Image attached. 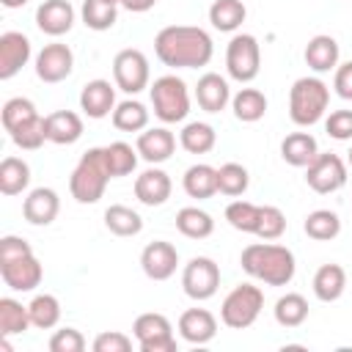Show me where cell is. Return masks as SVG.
I'll return each instance as SVG.
<instances>
[{
	"label": "cell",
	"instance_id": "6da1fadb",
	"mask_svg": "<svg viewBox=\"0 0 352 352\" xmlns=\"http://www.w3.org/2000/svg\"><path fill=\"white\" fill-rule=\"evenodd\" d=\"M157 58L170 69H201L214 55V41L204 28L168 25L154 36Z\"/></svg>",
	"mask_w": 352,
	"mask_h": 352
},
{
	"label": "cell",
	"instance_id": "7a4b0ae2",
	"mask_svg": "<svg viewBox=\"0 0 352 352\" xmlns=\"http://www.w3.org/2000/svg\"><path fill=\"white\" fill-rule=\"evenodd\" d=\"M239 264L250 278H256V280H261L267 286L292 283L294 270H297L294 253L286 245H275V242H253V245H248L242 250V256H239Z\"/></svg>",
	"mask_w": 352,
	"mask_h": 352
},
{
	"label": "cell",
	"instance_id": "3957f363",
	"mask_svg": "<svg viewBox=\"0 0 352 352\" xmlns=\"http://www.w3.org/2000/svg\"><path fill=\"white\" fill-rule=\"evenodd\" d=\"M110 179L113 176L104 160V146H96V148H88L74 165L69 176V192L77 204H96L104 195V187Z\"/></svg>",
	"mask_w": 352,
	"mask_h": 352
},
{
	"label": "cell",
	"instance_id": "277c9868",
	"mask_svg": "<svg viewBox=\"0 0 352 352\" xmlns=\"http://www.w3.org/2000/svg\"><path fill=\"white\" fill-rule=\"evenodd\" d=\"M330 104V88L319 77H300L289 91V116L297 126H314L324 118Z\"/></svg>",
	"mask_w": 352,
	"mask_h": 352
},
{
	"label": "cell",
	"instance_id": "5b68a950",
	"mask_svg": "<svg viewBox=\"0 0 352 352\" xmlns=\"http://www.w3.org/2000/svg\"><path fill=\"white\" fill-rule=\"evenodd\" d=\"M151 94V107H154V116L162 121V124H179L187 118L190 113V91H187V82L176 74H162L151 82L148 88Z\"/></svg>",
	"mask_w": 352,
	"mask_h": 352
},
{
	"label": "cell",
	"instance_id": "8992f818",
	"mask_svg": "<svg viewBox=\"0 0 352 352\" xmlns=\"http://www.w3.org/2000/svg\"><path fill=\"white\" fill-rule=\"evenodd\" d=\"M261 308H264V292L253 283H239L226 294L220 305V322L231 330H245L258 319Z\"/></svg>",
	"mask_w": 352,
	"mask_h": 352
},
{
	"label": "cell",
	"instance_id": "52a82bcc",
	"mask_svg": "<svg viewBox=\"0 0 352 352\" xmlns=\"http://www.w3.org/2000/svg\"><path fill=\"white\" fill-rule=\"evenodd\" d=\"M226 69L236 82H250L261 72V47L250 33H236L226 47Z\"/></svg>",
	"mask_w": 352,
	"mask_h": 352
},
{
	"label": "cell",
	"instance_id": "ba28073f",
	"mask_svg": "<svg viewBox=\"0 0 352 352\" xmlns=\"http://www.w3.org/2000/svg\"><path fill=\"white\" fill-rule=\"evenodd\" d=\"M182 289L190 300H209L220 289V267L209 256H192L182 270Z\"/></svg>",
	"mask_w": 352,
	"mask_h": 352
},
{
	"label": "cell",
	"instance_id": "9c48e42d",
	"mask_svg": "<svg viewBox=\"0 0 352 352\" xmlns=\"http://www.w3.org/2000/svg\"><path fill=\"white\" fill-rule=\"evenodd\" d=\"M132 336L140 344V352H176V336L165 314L146 311L135 319Z\"/></svg>",
	"mask_w": 352,
	"mask_h": 352
},
{
	"label": "cell",
	"instance_id": "30bf717a",
	"mask_svg": "<svg viewBox=\"0 0 352 352\" xmlns=\"http://www.w3.org/2000/svg\"><path fill=\"white\" fill-rule=\"evenodd\" d=\"M148 58L135 50V47H126L121 52H116L113 58V80H116V88H121L124 94L135 96L140 94L143 88H148Z\"/></svg>",
	"mask_w": 352,
	"mask_h": 352
},
{
	"label": "cell",
	"instance_id": "8fae6325",
	"mask_svg": "<svg viewBox=\"0 0 352 352\" xmlns=\"http://www.w3.org/2000/svg\"><path fill=\"white\" fill-rule=\"evenodd\" d=\"M346 179H349L346 176V162L338 154H330V151H319L316 160L305 168V182L319 195L338 192L346 184Z\"/></svg>",
	"mask_w": 352,
	"mask_h": 352
},
{
	"label": "cell",
	"instance_id": "7c38bea8",
	"mask_svg": "<svg viewBox=\"0 0 352 352\" xmlns=\"http://www.w3.org/2000/svg\"><path fill=\"white\" fill-rule=\"evenodd\" d=\"M0 278L11 292H33L44 278V267L33 253H25L0 261Z\"/></svg>",
	"mask_w": 352,
	"mask_h": 352
},
{
	"label": "cell",
	"instance_id": "4fadbf2b",
	"mask_svg": "<svg viewBox=\"0 0 352 352\" xmlns=\"http://www.w3.org/2000/svg\"><path fill=\"white\" fill-rule=\"evenodd\" d=\"M74 69V52L69 50V44L52 41L44 44L41 52L36 55V77L44 82H60L72 74Z\"/></svg>",
	"mask_w": 352,
	"mask_h": 352
},
{
	"label": "cell",
	"instance_id": "5bb4252c",
	"mask_svg": "<svg viewBox=\"0 0 352 352\" xmlns=\"http://www.w3.org/2000/svg\"><path fill=\"white\" fill-rule=\"evenodd\" d=\"M176 267H179V250L165 239L148 242L140 253V270L151 280H168L176 272Z\"/></svg>",
	"mask_w": 352,
	"mask_h": 352
},
{
	"label": "cell",
	"instance_id": "9a60e30c",
	"mask_svg": "<svg viewBox=\"0 0 352 352\" xmlns=\"http://www.w3.org/2000/svg\"><path fill=\"white\" fill-rule=\"evenodd\" d=\"M30 55V38L19 30H6L0 36V80H11L14 74H19L22 66H28Z\"/></svg>",
	"mask_w": 352,
	"mask_h": 352
},
{
	"label": "cell",
	"instance_id": "2e32d148",
	"mask_svg": "<svg viewBox=\"0 0 352 352\" xmlns=\"http://www.w3.org/2000/svg\"><path fill=\"white\" fill-rule=\"evenodd\" d=\"M170 190H173L170 176H168L162 168H157V165L146 168V170L135 179V198H138L143 206H162V204L170 198Z\"/></svg>",
	"mask_w": 352,
	"mask_h": 352
},
{
	"label": "cell",
	"instance_id": "e0dca14e",
	"mask_svg": "<svg viewBox=\"0 0 352 352\" xmlns=\"http://www.w3.org/2000/svg\"><path fill=\"white\" fill-rule=\"evenodd\" d=\"M60 212V198L52 187H36L22 201V217L30 226H50Z\"/></svg>",
	"mask_w": 352,
	"mask_h": 352
},
{
	"label": "cell",
	"instance_id": "ac0fdd59",
	"mask_svg": "<svg viewBox=\"0 0 352 352\" xmlns=\"http://www.w3.org/2000/svg\"><path fill=\"white\" fill-rule=\"evenodd\" d=\"M36 25L41 33L58 38L72 30L74 25V6L69 0H44L36 8Z\"/></svg>",
	"mask_w": 352,
	"mask_h": 352
},
{
	"label": "cell",
	"instance_id": "d6986e66",
	"mask_svg": "<svg viewBox=\"0 0 352 352\" xmlns=\"http://www.w3.org/2000/svg\"><path fill=\"white\" fill-rule=\"evenodd\" d=\"M80 110L88 118H107L116 110V88L110 80H91L80 91Z\"/></svg>",
	"mask_w": 352,
	"mask_h": 352
},
{
	"label": "cell",
	"instance_id": "ffe728a7",
	"mask_svg": "<svg viewBox=\"0 0 352 352\" xmlns=\"http://www.w3.org/2000/svg\"><path fill=\"white\" fill-rule=\"evenodd\" d=\"M138 154L148 162V165H160L165 160L173 157L176 151V135L165 126H154V129H143L138 135V143H135Z\"/></svg>",
	"mask_w": 352,
	"mask_h": 352
},
{
	"label": "cell",
	"instance_id": "44dd1931",
	"mask_svg": "<svg viewBox=\"0 0 352 352\" xmlns=\"http://www.w3.org/2000/svg\"><path fill=\"white\" fill-rule=\"evenodd\" d=\"M179 336L187 344H209L217 336V319L206 308H187L179 316Z\"/></svg>",
	"mask_w": 352,
	"mask_h": 352
},
{
	"label": "cell",
	"instance_id": "7402d4cb",
	"mask_svg": "<svg viewBox=\"0 0 352 352\" xmlns=\"http://www.w3.org/2000/svg\"><path fill=\"white\" fill-rule=\"evenodd\" d=\"M308 69H314L316 74H324V72H336L338 66V58H341V50H338V41L327 33H319L314 36L308 44H305V52H302Z\"/></svg>",
	"mask_w": 352,
	"mask_h": 352
},
{
	"label": "cell",
	"instance_id": "603a6c76",
	"mask_svg": "<svg viewBox=\"0 0 352 352\" xmlns=\"http://www.w3.org/2000/svg\"><path fill=\"white\" fill-rule=\"evenodd\" d=\"M44 126H47V140L58 146H72L82 138V118L74 110H55L44 116Z\"/></svg>",
	"mask_w": 352,
	"mask_h": 352
},
{
	"label": "cell",
	"instance_id": "cb8c5ba5",
	"mask_svg": "<svg viewBox=\"0 0 352 352\" xmlns=\"http://www.w3.org/2000/svg\"><path fill=\"white\" fill-rule=\"evenodd\" d=\"M195 99L201 104V110L206 113H220L226 110V104L231 102V88L226 82V77L214 74V72H206L198 85H195Z\"/></svg>",
	"mask_w": 352,
	"mask_h": 352
},
{
	"label": "cell",
	"instance_id": "d4e9b609",
	"mask_svg": "<svg viewBox=\"0 0 352 352\" xmlns=\"http://www.w3.org/2000/svg\"><path fill=\"white\" fill-rule=\"evenodd\" d=\"M319 154V143L311 132H292L280 143V157L292 168H308Z\"/></svg>",
	"mask_w": 352,
	"mask_h": 352
},
{
	"label": "cell",
	"instance_id": "484cf974",
	"mask_svg": "<svg viewBox=\"0 0 352 352\" xmlns=\"http://www.w3.org/2000/svg\"><path fill=\"white\" fill-rule=\"evenodd\" d=\"M182 187H184V192L190 198H198V201L212 198L217 192V168H212L206 162L190 165L184 170V176H182Z\"/></svg>",
	"mask_w": 352,
	"mask_h": 352
},
{
	"label": "cell",
	"instance_id": "4316f807",
	"mask_svg": "<svg viewBox=\"0 0 352 352\" xmlns=\"http://www.w3.org/2000/svg\"><path fill=\"white\" fill-rule=\"evenodd\" d=\"M346 289V272L341 264H322L314 272V294L322 302H336Z\"/></svg>",
	"mask_w": 352,
	"mask_h": 352
},
{
	"label": "cell",
	"instance_id": "83f0119b",
	"mask_svg": "<svg viewBox=\"0 0 352 352\" xmlns=\"http://www.w3.org/2000/svg\"><path fill=\"white\" fill-rule=\"evenodd\" d=\"M245 16H248V8H245L242 0H214V3L209 6V22H212V28L220 30V33H234V30H239L242 22H245Z\"/></svg>",
	"mask_w": 352,
	"mask_h": 352
},
{
	"label": "cell",
	"instance_id": "f1b7e54d",
	"mask_svg": "<svg viewBox=\"0 0 352 352\" xmlns=\"http://www.w3.org/2000/svg\"><path fill=\"white\" fill-rule=\"evenodd\" d=\"M231 110L239 121L245 124H256L264 118L267 113V96L258 91V88H239L234 96H231Z\"/></svg>",
	"mask_w": 352,
	"mask_h": 352
},
{
	"label": "cell",
	"instance_id": "f546056e",
	"mask_svg": "<svg viewBox=\"0 0 352 352\" xmlns=\"http://www.w3.org/2000/svg\"><path fill=\"white\" fill-rule=\"evenodd\" d=\"M30 311L14 297H0V338L22 336L30 327Z\"/></svg>",
	"mask_w": 352,
	"mask_h": 352
},
{
	"label": "cell",
	"instance_id": "4dcf8cb0",
	"mask_svg": "<svg viewBox=\"0 0 352 352\" xmlns=\"http://www.w3.org/2000/svg\"><path fill=\"white\" fill-rule=\"evenodd\" d=\"M179 143L190 154H209L214 148V143H217V132L206 121H190L179 132Z\"/></svg>",
	"mask_w": 352,
	"mask_h": 352
},
{
	"label": "cell",
	"instance_id": "1f68e13d",
	"mask_svg": "<svg viewBox=\"0 0 352 352\" xmlns=\"http://www.w3.org/2000/svg\"><path fill=\"white\" fill-rule=\"evenodd\" d=\"M30 184V165L22 157H6L0 162V192L19 195Z\"/></svg>",
	"mask_w": 352,
	"mask_h": 352
},
{
	"label": "cell",
	"instance_id": "d6a6232c",
	"mask_svg": "<svg viewBox=\"0 0 352 352\" xmlns=\"http://www.w3.org/2000/svg\"><path fill=\"white\" fill-rule=\"evenodd\" d=\"M110 118H113V126H116L118 132H143V129L148 126V110H146V104L138 102V99H124V102H118Z\"/></svg>",
	"mask_w": 352,
	"mask_h": 352
},
{
	"label": "cell",
	"instance_id": "836d02e7",
	"mask_svg": "<svg viewBox=\"0 0 352 352\" xmlns=\"http://www.w3.org/2000/svg\"><path fill=\"white\" fill-rule=\"evenodd\" d=\"M176 228L187 239H206L214 231V220L209 212H204L198 206H184L176 212Z\"/></svg>",
	"mask_w": 352,
	"mask_h": 352
},
{
	"label": "cell",
	"instance_id": "e575fe53",
	"mask_svg": "<svg viewBox=\"0 0 352 352\" xmlns=\"http://www.w3.org/2000/svg\"><path fill=\"white\" fill-rule=\"evenodd\" d=\"M104 226L116 236H135L143 231V217L124 204H113L104 209Z\"/></svg>",
	"mask_w": 352,
	"mask_h": 352
},
{
	"label": "cell",
	"instance_id": "d590c367",
	"mask_svg": "<svg viewBox=\"0 0 352 352\" xmlns=\"http://www.w3.org/2000/svg\"><path fill=\"white\" fill-rule=\"evenodd\" d=\"M272 314L280 327H300L308 319V300L297 292H286L283 297H278Z\"/></svg>",
	"mask_w": 352,
	"mask_h": 352
},
{
	"label": "cell",
	"instance_id": "8d00e7d4",
	"mask_svg": "<svg viewBox=\"0 0 352 352\" xmlns=\"http://www.w3.org/2000/svg\"><path fill=\"white\" fill-rule=\"evenodd\" d=\"M302 228H305V234H308L311 239H316V242H330V239H336V236L341 234V217H338L336 212H330V209H314V212L305 217Z\"/></svg>",
	"mask_w": 352,
	"mask_h": 352
},
{
	"label": "cell",
	"instance_id": "74e56055",
	"mask_svg": "<svg viewBox=\"0 0 352 352\" xmlns=\"http://www.w3.org/2000/svg\"><path fill=\"white\" fill-rule=\"evenodd\" d=\"M80 16H82V25L85 28L102 33V30H110L118 22V6L104 3V0H82Z\"/></svg>",
	"mask_w": 352,
	"mask_h": 352
},
{
	"label": "cell",
	"instance_id": "f35d334b",
	"mask_svg": "<svg viewBox=\"0 0 352 352\" xmlns=\"http://www.w3.org/2000/svg\"><path fill=\"white\" fill-rule=\"evenodd\" d=\"M138 157H140L138 148H132L124 140H116V143H107L104 146V160H107V168H110V176L113 179L129 176L138 168Z\"/></svg>",
	"mask_w": 352,
	"mask_h": 352
},
{
	"label": "cell",
	"instance_id": "ab89813d",
	"mask_svg": "<svg viewBox=\"0 0 352 352\" xmlns=\"http://www.w3.org/2000/svg\"><path fill=\"white\" fill-rule=\"evenodd\" d=\"M28 311H30V322L33 327L38 330H50L60 322V302L55 294H36L30 302H28Z\"/></svg>",
	"mask_w": 352,
	"mask_h": 352
},
{
	"label": "cell",
	"instance_id": "60d3db41",
	"mask_svg": "<svg viewBox=\"0 0 352 352\" xmlns=\"http://www.w3.org/2000/svg\"><path fill=\"white\" fill-rule=\"evenodd\" d=\"M250 184V176H248V168L239 165V162H226L217 168V192L228 195V198H236L248 190Z\"/></svg>",
	"mask_w": 352,
	"mask_h": 352
},
{
	"label": "cell",
	"instance_id": "b9f144b4",
	"mask_svg": "<svg viewBox=\"0 0 352 352\" xmlns=\"http://www.w3.org/2000/svg\"><path fill=\"white\" fill-rule=\"evenodd\" d=\"M36 116H38L36 104H33L30 99H25V96L8 99V102L3 104V110H0V121H3V129H6V132H14L16 126L33 121Z\"/></svg>",
	"mask_w": 352,
	"mask_h": 352
},
{
	"label": "cell",
	"instance_id": "7bdbcfd3",
	"mask_svg": "<svg viewBox=\"0 0 352 352\" xmlns=\"http://www.w3.org/2000/svg\"><path fill=\"white\" fill-rule=\"evenodd\" d=\"M258 212H261V206H256L250 201H231L226 206V220H228L231 228H236L242 234H256Z\"/></svg>",
	"mask_w": 352,
	"mask_h": 352
},
{
	"label": "cell",
	"instance_id": "ee69618b",
	"mask_svg": "<svg viewBox=\"0 0 352 352\" xmlns=\"http://www.w3.org/2000/svg\"><path fill=\"white\" fill-rule=\"evenodd\" d=\"M8 135H11V140H14V146H16V148L36 151V148H41V146H44V140H47V126H44V118H41V116H36L33 121H28V124L16 126V129H14V132H8Z\"/></svg>",
	"mask_w": 352,
	"mask_h": 352
},
{
	"label": "cell",
	"instance_id": "f6af8a7d",
	"mask_svg": "<svg viewBox=\"0 0 352 352\" xmlns=\"http://www.w3.org/2000/svg\"><path fill=\"white\" fill-rule=\"evenodd\" d=\"M283 231H286V214H283L278 206H261V212H258V226H256V234H253V236L272 242V239L283 236Z\"/></svg>",
	"mask_w": 352,
	"mask_h": 352
},
{
	"label": "cell",
	"instance_id": "bcb514c9",
	"mask_svg": "<svg viewBox=\"0 0 352 352\" xmlns=\"http://www.w3.org/2000/svg\"><path fill=\"white\" fill-rule=\"evenodd\" d=\"M85 349V336L77 327H60L50 338V352H82Z\"/></svg>",
	"mask_w": 352,
	"mask_h": 352
},
{
	"label": "cell",
	"instance_id": "7dc6e473",
	"mask_svg": "<svg viewBox=\"0 0 352 352\" xmlns=\"http://www.w3.org/2000/svg\"><path fill=\"white\" fill-rule=\"evenodd\" d=\"M324 132L333 140H352V110H333L324 118Z\"/></svg>",
	"mask_w": 352,
	"mask_h": 352
},
{
	"label": "cell",
	"instance_id": "c3c4849f",
	"mask_svg": "<svg viewBox=\"0 0 352 352\" xmlns=\"http://www.w3.org/2000/svg\"><path fill=\"white\" fill-rule=\"evenodd\" d=\"M132 338L118 333V330H104L94 338V352H129Z\"/></svg>",
	"mask_w": 352,
	"mask_h": 352
},
{
	"label": "cell",
	"instance_id": "681fc988",
	"mask_svg": "<svg viewBox=\"0 0 352 352\" xmlns=\"http://www.w3.org/2000/svg\"><path fill=\"white\" fill-rule=\"evenodd\" d=\"M25 253H33V248H30V242H25L22 236L8 234V236L0 239V261L16 258V256H25Z\"/></svg>",
	"mask_w": 352,
	"mask_h": 352
},
{
	"label": "cell",
	"instance_id": "f907efd6",
	"mask_svg": "<svg viewBox=\"0 0 352 352\" xmlns=\"http://www.w3.org/2000/svg\"><path fill=\"white\" fill-rule=\"evenodd\" d=\"M333 88H336V94H338L341 99H352V60L336 66Z\"/></svg>",
	"mask_w": 352,
	"mask_h": 352
},
{
	"label": "cell",
	"instance_id": "816d5d0a",
	"mask_svg": "<svg viewBox=\"0 0 352 352\" xmlns=\"http://www.w3.org/2000/svg\"><path fill=\"white\" fill-rule=\"evenodd\" d=\"M121 6H124L126 11H132V14H143V11L154 8L157 0H121Z\"/></svg>",
	"mask_w": 352,
	"mask_h": 352
},
{
	"label": "cell",
	"instance_id": "f5cc1de1",
	"mask_svg": "<svg viewBox=\"0 0 352 352\" xmlns=\"http://www.w3.org/2000/svg\"><path fill=\"white\" fill-rule=\"evenodd\" d=\"M0 3H3L6 8H22V6L28 3V0H0Z\"/></svg>",
	"mask_w": 352,
	"mask_h": 352
},
{
	"label": "cell",
	"instance_id": "db71d44e",
	"mask_svg": "<svg viewBox=\"0 0 352 352\" xmlns=\"http://www.w3.org/2000/svg\"><path fill=\"white\" fill-rule=\"evenodd\" d=\"M346 165L352 168V146H349V151H346Z\"/></svg>",
	"mask_w": 352,
	"mask_h": 352
},
{
	"label": "cell",
	"instance_id": "11a10c76",
	"mask_svg": "<svg viewBox=\"0 0 352 352\" xmlns=\"http://www.w3.org/2000/svg\"><path fill=\"white\" fill-rule=\"evenodd\" d=\"M104 3H113V6H121V0H104Z\"/></svg>",
	"mask_w": 352,
	"mask_h": 352
}]
</instances>
